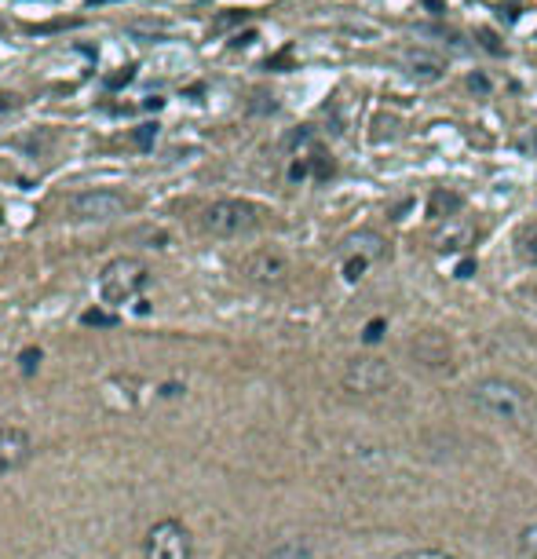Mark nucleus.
<instances>
[{
	"label": "nucleus",
	"instance_id": "nucleus-1",
	"mask_svg": "<svg viewBox=\"0 0 537 559\" xmlns=\"http://www.w3.org/2000/svg\"><path fill=\"white\" fill-rule=\"evenodd\" d=\"M471 403L494 417V421H505V424H526L530 417V395L512 384V380H501V377H487L471 387Z\"/></svg>",
	"mask_w": 537,
	"mask_h": 559
},
{
	"label": "nucleus",
	"instance_id": "nucleus-2",
	"mask_svg": "<svg viewBox=\"0 0 537 559\" xmlns=\"http://www.w3.org/2000/svg\"><path fill=\"white\" fill-rule=\"evenodd\" d=\"M260 209L245 198H220L198 212V227L212 238H242L260 227Z\"/></svg>",
	"mask_w": 537,
	"mask_h": 559
},
{
	"label": "nucleus",
	"instance_id": "nucleus-3",
	"mask_svg": "<svg viewBox=\"0 0 537 559\" xmlns=\"http://www.w3.org/2000/svg\"><path fill=\"white\" fill-rule=\"evenodd\" d=\"M143 286H146V267L139 260H128V256L110 260L102 267V278H99V293H102L106 304H125Z\"/></svg>",
	"mask_w": 537,
	"mask_h": 559
},
{
	"label": "nucleus",
	"instance_id": "nucleus-4",
	"mask_svg": "<svg viewBox=\"0 0 537 559\" xmlns=\"http://www.w3.org/2000/svg\"><path fill=\"white\" fill-rule=\"evenodd\" d=\"M344 387L351 395H381L384 387H392L395 380V369L388 359H377V355H365V359H351L340 373Z\"/></svg>",
	"mask_w": 537,
	"mask_h": 559
},
{
	"label": "nucleus",
	"instance_id": "nucleus-5",
	"mask_svg": "<svg viewBox=\"0 0 537 559\" xmlns=\"http://www.w3.org/2000/svg\"><path fill=\"white\" fill-rule=\"evenodd\" d=\"M143 555L146 559H190V534H187V527L176 523V519L154 523L146 530Z\"/></svg>",
	"mask_w": 537,
	"mask_h": 559
},
{
	"label": "nucleus",
	"instance_id": "nucleus-6",
	"mask_svg": "<svg viewBox=\"0 0 537 559\" xmlns=\"http://www.w3.org/2000/svg\"><path fill=\"white\" fill-rule=\"evenodd\" d=\"M128 209V198L121 191H84L70 201V212L77 219H114V216H125Z\"/></svg>",
	"mask_w": 537,
	"mask_h": 559
},
{
	"label": "nucleus",
	"instance_id": "nucleus-7",
	"mask_svg": "<svg viewBox=\"0 0 537 559\" xmlns=\"http://www.w3.org/2000/svg\"><path fill=\"white\" fill-rule=\"evenodd\" d=\"M242 271H245L249 282H256V286H282L286 274H289V260L278 249H256V253L245 256Z\"/></svg>",
	"mask_w": 537,
	"mask_h": 559
},
{
	"label": "nucleus",
	"instance_id": "nucleus-8",
	"mask_svg": "<svg viewBox=\"0 0 537 559\" xmlns=\"http://www.w3.org/2000/svg\"><path fill=\"white\" fill-rule=\"evenodd\" d=\"M30 435L22 431V428H12V424H4L0 428V475L4 472H15L19 465H26V457H30Z\"/></svg>",
	"mask_w": 537,
	"mask_h": 559
},
{
	"label": "nucleus",
	"instance_id": "nucleus-9",
	"mask_svg": "<svg viewBox=\"0 0 537 559\" xmlns=\"http://www.w3.org/2000/svg\"><path fill=\"white\" fill-rule=\"evenodd\" d=\"M399 63H402V70L413 77V81H439L443 77V59L439 55H432V51H424V48H402L399 51Z\"/></svg>",
	"mask_w": 537,
	"mask_h": 559
},
{
	"label": "nucleus",
	"instance_id": "nucleus-10",
	"mask_svg": "<svg viewBox=\"0 0 537 559\" xmlns=\"http://www.w3.org/2000/svg\"><path fill=\"white\" fill-rule=\"evenodd\" d=\"M409 355L424 369H450V344L439 337V333H420V337L409 344Z\"/></svg>",
	"mask_w": 537,
	"mask_h": 559
},
{
	"label": "nucleus",
	"instance_id": "nucleus-11",
	"mask_svg": "<svg viewBox=\"0 0 537 559\" xmlns=\"http://www.w3.org/2000/svg\"><path fill=\"white\" fill-rule=\"evenodd\" d=\"M464 209V198L453 194V191H432V198H427V216L432 219H453L457 212Z\"/></svg>",
	"mask_w": 537,
	"mask_h": 559
},
{
	"label": "nucleus",
	"instance_id": "nucleus-12",
	"mask_svg": "<svg viewBox=\"0 0 537 559\" xmlns=\"http://www.w3.org/2000/svg\"><path fill=\"white\" fill-rule=\"evenodd\" d=\"M348 245H351L355 253L369 256V260H381V256H384V238H381V235H373V231H358V235H351Z\"/></svg>",
	"mask_w": 537,
	"mask_h": 559
},
{
	"label": "nucleus",
	"instance_id": "nucleus-13",
	"mask_svg": "<svg viewBox=\"0 0 537 559\" xmlns=\"http://www.w3.org/2000/svg\"><path fill=\"white\" fill-rule=\"evenodd\" d=\"M515 253H519V260H526V263L537 267V223H526V227H519Z\"/></svg>",
	"mask_w": 537,
	"mask_h": 559
},
{
	"label": "nucleus",
	"instance_id": "nucleus-14",
	"mask_svg": "<svg viewBox=\"0 0 537 559\" xmlns=\"http://www.w3.org/2000/svg\"><path fill=\"white\" fill-rule=\"evenodd\" d=\"M417 33L420 37H439L443 44H450L453 51H468V44H464V37L457 33V30H443V26H417Z\"/></svg>",
	"mask_w": 537,
	"mask_h": 559
},
{
	"label": "nucleus",
	"instance_id": "nucleus-15",
	"mask_svg": "<svg viewBox=\"0 0 537 559\" xmlns=\"http://www.w3.org/2000/svg\"><path fill=\"white\" fill-rule=\"evenodd\" d=\"M468 242H471V227H457V231H450V235L436 238V245H439V249H446V253H457V249H464Z\"/></svg>",
	"mask_w": 537,
	"mask_h": 559
},
{
	"label": "nucleus",
	"instance_id": "nucleus-16",
	"mask_svg": "<svg viewBox=\"0 0 537 559\" xmlns=\"http://www.w3.org/2000/svg\"><path fill=\"white\" fill-rule=\"evenodd\" d=\"M395 559H457V555L446 552V548H406V552H399Z\"/></svg>",
	"mask_w": 537,
	"mask_h": 559
},
{
	"label": "nucleus",
	"instance_id": "nucleus-17",
	"mask_svg": "<svg viewBox=\"0 0 537 559\" xmlns=\"http://www.w3.org/2000/svg\"><path fill=\"white\" fill-rule=\"evenodd\" d=\"M519 552H523L526 559H537V523L523 527V534H519Z\"/></svg>",
	"mask_w": 537,
	"mask_h": 559
},
{
	"label": "nucleus",
	"instance_id": "nucleus-18",
	"mask_svg": "<svg viewBox=\"0 0 537 559\" xmlns=\"http://www.w3.org/2000/svg\"><path fill=\"white\" fill-rule=\"evenodd\" d=\"M365 267H369V256H362V253H355L348 263H344V278L348 282H358V278L365 274Z\"/></svg>",
	"mask_w": 537,
	"mask_h": 559
},
{
	"label": "nucleus",
	"instance_id": "nucleus-19",
	"mask_svg": "<svg viewBox=\"0 0 537 559\" xmlns=\"http://www.w3.org/2000/svg\"><path fill=\"white\" fill-rule=\"evenodd\" d=\"M384 329H388V322H384V318H373V322L362 329V341H365V344H377V341L384 337Z\"/></svg>",
	"mask_w": 537,
	"mask_h": 559
},
{
	"label": "nucleus",
	"instance_id": "nucleus-20",
	"mask_svg": "<svg viewBox=\"0 0 537 559\" xmlns=\"http://www.w3.org/2000/svg\"><path fill=\"white\" fill-rule=\"evenodd\" d=\"M157 121H146V125H139V132H136V143L143 146V150H150L154 146V139H157Z\"/></svg>",
	"mask_w": 537,
	"mask_h": 559
},
{
	"label": "nucleus",
	"instance_id": "nucleus-21",
	"mask_svg": "<svg viewBox=\"0 0 537 559\" xmlns=\"http://www.w3.org/2000/svg\"><path fill=\"white\" fill-rule=\"evenodd\" d=\"M271 559H307V548L304 545H286V548H278V552H271Z\"/></svg>",
	"mask_w": 537,
	"mask_h": 559
},
{
	"label": "nucleus",
	"instance_id": "nucleus-22",
	"mask_svg": "<svg viewBox=\"0 0 537 559\" xmlns=\"http://www.w3.org/2000/svg\"><path fill=\"white\" fill-rule=\"evenodd\" d=\"M475 37H479V44H482V48H487V51H490V55H505V48H501V44H497V37H494V33H490V30H479V33H475Z\"/></svg>",
	"mask_w": 537,
	"mask_h": 559
},
{
	"label": "nucleus",
	"instance_id": "nucleus-23",
	"mask_svg": "<svg viewBox=\"0 0 537 559\" xmlns=\"http://www.w3.org/2000/svg\"><path fill=\"white\" fill-rule=\"evenodd\" d=\"M84 325H106V329H110V325H118V318L106 315V311H88L84 315Z\"/></svg>",
	"mask_w": 537,
	"mask_h": 559
},
{
	"label": "nucleus",
	"instance_id": "nucleus-24",
	"mask_svg": "<svg viewBox=\"0 0 537 559\" xmlns=\"http://www.w3.org/2000/svg\"><path fill=\"white\" fill-rule=\"evenodd\" d=\"M22 373H37V366H40V348H30V351H22Z\"/></svg>",
	"mask_w": 537,
	"mask_h": 559
},
{
	"label": "nucleus",
	"instance_id": "nucleus-25",
	"mask_svg": "<svg viewBox=\"0 0 537 559\" xmlns=\"http://www.w3.org/2000/svg\"><path fill=\"white\" fill-rule=\"evenodd\" d=\"M468 88L479 92V95H487V92H490V77H487V74H471V77H468Z\"/></svg>",
	"mask_w": 537,
	"mask_h": 559
},
{
	"label": "nucleus",
	"instance_id": "nucleus-26",
	"mask_svg": "<svg viewBox=\"0 0 537 559\" xmlns=\"http://www.w3.org/2000/svg\"><path fill=\"white\" fill-rule=\"evenodd\" d=\"M132 77H136V67H125L121 74H114V77H110V81H106V84H110V88L118 92V88H125V84H128Z\"/></svg>",
	"mask_w": 537,
	"mask_h": 559
},
{
	"label": "nucleus",
	"instance_id": "nucleus-27",
	"mask_svg": "<svg viewBox=\"0 0 537 559\" xmlns=\"http://www.w3.org/2000/svg\"><path fill=\"white\" fill-rule=\"evenodd\" d=\"M249 15L245 12H234V15H220L216 19V30H231V26H238V22H245Z\"/></svg>",
	"mask_w": 537,
	"mask_h": 559
},
{
	"label": "nucleus",
	"instance_id": "nucleus-28",
	"mask_svg": "<svg viewBox=\"0 0 537 559\" xmlns=\"http://www.w3.org/2000/svg\"><path fill=\"white\" fill-rule=\"evenodd\" d=\"M475 274V260H461L457 263V278H471Z\"/></svg>",
	"mask_w": 537,
	"mask_h": 559
},
{
	"label": "nucleus",
	"instance_id": "nucleus-29",
	"mask_svg": "<svg viewBox=\"0 0 537 559\" xmlns=\"http://www.w3.org/2000/svg\"><path fill=\"white\" fill-rule=\"evenodd\" d=\"M15 106H19V95H0V114H8Z\"/></svg>",
	"mask_w": 537,
	"mask_h": 559
},
{
	"label": "nucleus",
	"instance_id": "nucleus-30",
	"mask_svg": "<svg viewBox=\"0 0 537 559\" xmlns=\"http://www.w3.org/2000/svg\"><path fill=\"white\" fill-rule=\"evenodd\" d=\"M252 40H256V33H242V37H234L231 44H234V48H245V44H252Z\"/></svg>",
	"mask_w": 537,
	"mask_h": 559
}]
</instances>
